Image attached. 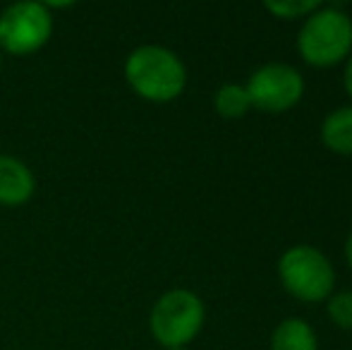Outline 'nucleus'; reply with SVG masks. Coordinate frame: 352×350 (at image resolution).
<instances>
[{"label": "nucleus", "instance_id": "obj_1", "mask_svg": "<svg viewBox=\"0 0 352 350\" xmlns=\"http://www.w3.org/2000/svg\"><path fill=\"white\" fill-rule=\"evenodd\" d=\"M130 87L146 101L166 103L182 94L187 85L185 63L163 46H140L125 63Z\"/></svg>", "mask_w": 352, "mask_h": 350}, {"label": "nucleus", "instance_id": "obj_2", "mask_svg": "<svg viewBox=\"0 0 352 350\" xmlns=\"http://www.w3.org/2000/svg\"><path fill=\"white\" fill-rule=\"evenodd\" d=\"M300 56L314 67H333L352 53V19L340 8H319L297 34Z\"/></svg>", "mask_w": 352, "mask_h": 350}, {"label": "nucleus", "instance_id": "obj_3", "mask_svg": "<svg viewBox=\"0 0 352 350\" xmlns=\"http://www.w3.org/2000/svg\"><path fill=\"white\" fill-rule=\"evenodd\" d=\"M204 303L187 288H175L156 300L148 317L151 333L163 348H185L204 327Z\"/></svg>", "mask_w": 352, "mask_h": 350}, {"label": "nucleus", "instance_id": "obj_4", "mask_svg": "<svg viewBox=\"0 0 352 350\" xmlns=\"http://www.w3.org/2000/svg\"><path fill=\"white\" fill-rule=\"evenodd\" d=\"M278 276L290 295L302 303H319L333 295L336 271L321 250L311 245H295L285 250L278 262Z\"/></svg>", "mask_w": 352, "mask_h": 350}, {"label": "nucleus", "instance_id": "obj_5", "mask_svg": "<svg viewBox=\"0 0 352 350\" xmlns=\"http://www.w3.org/2000/svg\"><path fill=\"white\" fill-rule=\"evenodd\" d=\"M53 17L43 3H14L0 14V46L10 53H34L51 39Z\"/></svg>", "mask_w": 352, "mask_h": 350}, {"label": "nucleus", "instance_id": "obj_6", "mask_svg": "<svg viewBox=\"0 0 352 350\" xmlns=\"http://www.w3.org/2000/svg\"><path fill=\"white\" fill-rule=\"evenodd\" d=\"M245 89L252 108H259L264 113H283L300 103L305 94V80L292 65L269 63L252 72Z\"/></svg>", "mask_w": 352, "mask_h": 350}, {"label": "nucleus", "instance_id": "obj_7", "mask_svg": "<svg viewBox=\"0 0 352 350\" xmlns=\"http://www.w3.org/2000/svg\"><path fill=\"white\" fill-rule=\"evenodd\" d=\"M34 187V173L14 156L0 154V204L17 206L32 199Z\"/></svg>", "mask_w": 352, "mask_h": 350}, {"label": "nucleus", "instance_id": "obj_8", "mask_svg": "<svg viewBox=\"0 0 352 350\" xmlns=\"http://www.w3.org/2000/svg\"><path fill=\"white\" fill-rule=\"evenodd\" d=\"M321 140L331 151L352 156V106L336 108L321 125Z\"/></svg>", "mask_w": 352, "mask_h": 350}, {"label": "nucleus", "instance_id": "obj_9", "mask_svg": "<svg viewBox=\"0 0 352 350\" xmlns=\"http://www.w3.org/2000/svg\"><path fill=\"white\" fill-rule=\"evenodd\" d=\"M319 341H316V333L305 319L290 317L285 322H280L274 329V336H271V350H316Z\"/></svg>", "mask_w": 352, "mask_h": 350}, {"label": "nucleus", "instance_id": "obj_10", "mask_svg": "<svg viewBox=\"0 0 352 350\" xmlns=\"http://www.w3.org/2000/svg\"><path fill=\"white\" fill-rule=\"evenodd\" d=\"M213 106H216L218 116L228 118V120H237L250 111L252 103L250 96H247V89L242 85H223L216 91Z\"/></svg>", "mask_w": 352, "mask_h": 350}, {"label": "nucleus", "instance_id": "obj_11", "mask_svg": "<svg viewBox=\"0 0 352 350\" xmlns=\"http://www.w3.org/2000/svg\"><path fill=\"white\" fill-rule=\"evenodd\" d=\"M264 8L280 19H307L321 5L314 3V0H280V3L278 0H266Z\"/></svg>", "mask_w": 352, "mask_h": 350}, {"label": "nucleus", "instance_id": "obj_12", "mask_svg": "<svg viewBox=\"0 0 352 350\" xmlns=\"http://www.w3.org/2000/svg\"><path fill=\"white\" fill-rule=\"evenodd\" d=\"M329 317L343 331H352V290H338L329 300Z\"/></svg>", "mask_w": 352, "mask_h": 350}, {"label": "nucleus", "instance_id": "obj_13", "mask_svg": "<svg viewBox=\"0 0 352 350\" xmlns=\"http://www.w3.org/2000/svg\"><path fill=\"white\" fill-rule=\"evenodd\" d=\"M345 89H348V94L352 96V53L348 58V65H345Z\"/></svg>", "mask_w": 352, "mask_h": 350}, {"label": "nucleus", "instance_id": "obj_14", "mask_svg": "<svg viewBox=\"0 0 352 350\" xmlns=\"http://www.w3.org/2000/svg\"><path fill=\"white\" fill-rule=\"evenodd\" d=\"M345 259H348V264H350V269H352V233H350L348 243H345Z\"/></svg>", "mask_w": 352, "mask_h": 350}, {"label": "nucleus", "instance_id": "obj_15", "mask_svg": "<svg viewBox=\"0 0 352 350\" xmlns=\"http://www.w3.org/2000/svg\"><path fill=\"white\" fill-rule=\"evenodd\" d=\"M166 350H187V348H166Z\"/></svg>", "mask_w": 352, "mask_h": 350}, {"label": "nucleus", "instance_id": "obj_16", "mask_svg": "<svg viewBox=\"0 0 352 350\" xmlns=\"http://www.w3.org/2000/svg\"><path fill=\"white\" fill-rule=\"evenodd\" d=\"M0 67H3V56H0Z\"/></svg>", "mask_w": 352, "mask_h": 350}]
</instances>
